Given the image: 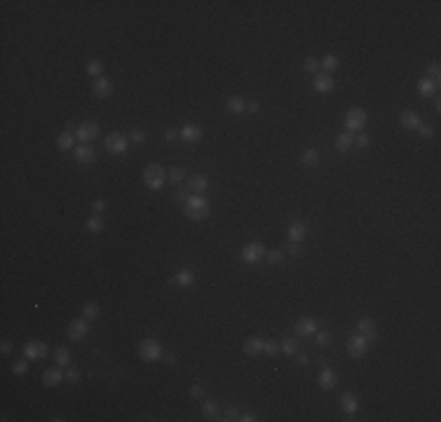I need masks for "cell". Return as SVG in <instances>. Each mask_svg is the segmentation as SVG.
Wrapping results in <instances>:
<instances>
[{"label": "cell", "mask_w": 441, "mask_h": 422, "mask_svg": "<svg viewBox=\"0 0 441 422\" xmlns=\"http://www.w3.org/2000/svg\"><path fill=\"white\" fill-rule=\"evenodd\" d=\"M246 110H249V113H261V106H258L256 101H251V103H246Z\"/></svg>", "instance_id": "6f0895ef"}, {"label": "cell", "mask_w": 441, "mask_h": 422, "mask_svg": "<svg viewBox=\"0 0 441 422\" xmlns=\"http://www.w3.org/2000/svg\"><path fill=\"white\" fill-rule=\"evenodd\" d=\"M26 371H29V359H21V361H14V363H12V373L24 375Z\"/></svg>", "instance_id": "60d3db41"}, {"label": "cell", "mask_w": 441, "mask_h": 422, "mask_svg": "<svg viewBox=\"0 0 441 422\" xmlns=\"http://www.w3.org/2000/svg\"><path fill=\"white\" fill-rule=\"evenodd\" d=\"M202 418L204 420H221V406L216 401H204L202 403Z\"/></svg>", "instance_id": "d4e9b609"}, {"label": "cell", "mask_w": 441, "mask_h": 422, "mask_svg": "<svg viewBox=\"0 0 441 422\" xmlns=\"http://www.w3.org/2000/svg\"><path fill=\"white\" fill-rule=\"evenodd\" d=\"M301 162L305 167H317L319 164V150L317 148H305L303 155H301Z\"/></svg>", "instance_id": "f1b7e54d"}, {"label": "cell", "mask_w": 441, "mask_h": 422, "mask_svg": "<svg viewBox=\"0 0 441 422\" xmlns=\"http://www.w3.org/2000/svg\"><path fill=\"white\" fill-rule=\"evenodd\" d=\"M296 363H298V366H307V363H310L307 354H298V357H296Z\"/></svg>", "instance_id": "9f6ffc18"}, {"label": "cell", "mask_w": 441, "mask_h": 422, "mask_svg": "<svg viewBox=\"0 0 441 422\" xmlns=\"http://www.w3.org/2000/svg\"><path fill=\"white\" fill-rule=\"evenodd\" d=\"M279 350H282L284 354L296 357V354H298V343H296V338H284V340L279 343Z\"/></svg>", "instance_id": "e575fe53"}, {"label": "cell", "mask_w": 441, "mask_h": 422, "mask_svg": "<svg viewBox=\"0 0 441 422\" xmlns=\"http://www.w3.org/2000/svg\"><path fill=\"white\" fill-rule=\"evenodd\" d=\"M80 378H82L80 368H75V366H68V371H66V380H68L70 385H78V383H80Z\"/></svg>", "instance_id": "f35d334b"}, {"label": "cell", "mask_w": 441, "mask_h": 422, "mask_svg": "<svg viewBox=\"0 0 441 422\" xmlns=\"http://www.w3.org/2000/svg\"><path fill=\"white\" fill-rule=\"evenodd\" d=\"M82 314H85V319H94V317H99V305L87 303L85 305V310H82Z\"/></svg>", "instance_id": "b9f144b4"}, {"label": "cell", "mask_w": 441, "mask_h": 422, "mask_svg": "<svg viewBox=\"0 0 441 422\" xmlns=\"http://www.w3.org/2000/svg\"><path fill=\"white\" fill-rule=\"evenodd\" d=\"M340 408H343L347 415H354V413H357V408H359V399H357V394L345 392L343 396H340Z\"/></svg>", "instance_id": "44dd1931"}, {"label": "cell", "mask_w": 441, "mask_h": 422, "mask_svg": "<svg viewBox=\"0 0 441 422\" xmlns=\"http://www.w3.org/2000/svg\"><path fill=\"white\" fill-rule=\"evenodd\" d=\"M258 420V415H256V413H239V422H256Z\"/></svg>", "instance_id": "db71d44e"}, {"label": "cell", "mask_w": 441, "mask_h": 422, "mask_svg": "<svg viewBox=\"0 0 441 422\" xmlns=\"http://www.w3.org/2000/svg\"><path fill=\"white\" fill-rule=\"evenodd\" d=\"M239 258L244 260L246 265H256V263H261L265 258V246L261 242H249V244L239 251Z\"/></svg>", "instance_id": "277c9868"}, {"label": "cell", "mask_w": 441, "mask_h": 422, "mask_svg": "<svg viewBox=\"0 0 441 422\" xmlns=\"http://www.w3.org/2000/svg\"><path fill=\"white\" fill-rule=\"evenodd\" d=\"M352 143L359 148H366V146H371V136H369V134H357V136H352Z\"/></svg>", "instance_id": "f6af8a7d"}, {"label": "cell", "mask_w": 441, "mask_h": 422, "mask_svg": "<svg viewBox=\"0 0 441 422\" xmlns=\"http://www.w3.org/2000/svg\"><path fill=\"white\" fill-rule=\"evenodd\" d=\"M73 153H75V155H73V157H75V162H80V164H92V162L97 160V153H94V148L89 146V143L78 146Z\"/></svg>", "instance_id": "e0dca14e"}, {"label": "cell", "mask_w": 441, "mask_h": 422, "mask_svg": "<svg viewBox=\"0 0 441 422\" xmlns=\"http://www.w3.org/2000/svg\"><path fill=\"white\" fill-rule=\"evenodd\" d=\"M437 87H439L437 82H432L430 78H422L420 82H418V94H420V97H434V94H437Z\"/></svg>", "instance_id": "4dcf8cb0"}, {"label": "cell", "mask_w": 441, "mask_h": 422, "mask_svg": "<svg viewBox=\"0 0 441 422\" xmlns=\"http://www.w3.org/2000/svg\"><path fill=\"white\" fill-rule=\"evenodd\" d=\"M176 199H181V202H186L188 199V195L183 193V190H176Z\"/></svg>", "instance_id": "91938a15"}, {"label": "cell", "mask_w": 441, "mask_h": 422, "mask_svg": "<svg viewBox=\"0 0 441 422\" xmlns=\"http://www.w3.org/2000/svg\"><path fill=\"white\" fill-rule=\"evenodd\" d=\"M85 73L89 78H103V61L101 59H89L85 66Z\"/></svg>", "instance_id": "83f0119b"}, {"label": "cell", "mask_w": 441, "mask_h": 422, "mask_svg": "<svg viewBox=\"0 0 441 422\" xmlns=\"http://www.w3.org/2000/svg\"><path fill=\"white\" fill-rule=\"evenodd\" d=\"M92 92H94V97H99V98H110L113 97V80L97 78L94 85H92Z\"/></svg>", "instance_id": "9a60e30c"}, {"label": "cell", "mask_w": 441, "mask_h": 422, "mask_svg": "<svg viewBox=\"0 0 441 422\" xmlns=\"http://www.w3.org/2000/svg\"><path fill=\"white\" fill-rule=\"evenodd\" d=\"M73 143H75V136H73V131H61L59 136H57V148L59 150H73Z\"/></svg>", "instance_id": "f546056e"}, {"label": "cell", "mask_w": 441, "mask_h": 422, "mask_svg": "<svg viewBox=\"0 0 441 422\" xmlns=\"http://www.w3.org/2000/svg\"><path fill=\"white\" fill-rule=\"evenodd\" d=\"M106 202H103V199H94V202H92V211H97V214H101V211H106Z\"/></svg>", "instance_id": "f5cc1de1"}, {"label": "cell", "mask_w": 441, "mask_h": 422, "mask_svg": "<svg viewBox=\"0 0 441 422\" xmlns=\"http://www.w3.org/2000/svg\"><path fill=\"white\" fill-rule=\"evenodd\" d=\"M138 357H141V361L155 363L157 359H162V345L155 338H143L138 343Z\"/></svg>", "instance_id": "7a4b0ae2"}, {"label": "cell", "mask_w": 441, "mask_h": 422, "mask_svg": "<svg viewBox=\"0 0 441 422\" xmlns=\"http://www.w3.org/2000/svg\"><path fill=\"white\" fill-rule=\"evenodd\" d=\"M263 338H258V335H251V338H246L244 345H242V350H244V354H249V357H256V354H261L263 352Z\"/></svg>", "instance_id": "d6986e66"}, {"label": "cell", "mask_w": 441, "mask_h": 422, "mask_svg": "<svg viewBox=\"0 0 441 422\" xmlns=\"http://www.w3.org/2000/svg\"><path fill=\"white\" fill-rule=\"evenodd\" d=\"M303 68L307 70V73H314V75H317V68H319V59H317V57H305Z\"/></svg>", "instance_id": "74e56055"}, {"label": "cell", "mask_w": 441, "mask_h": 422, "mask_svg": "<svg viewBox=\"0 0 441 422\" xmlns=\"http://www.w3.org/2000/svg\"><path fill=\"white\" fill-rule=\"evenodd\" d=\"M129 141H132V143H143V141H146V131H143V129H132V131H129Z\"/></svg>", "instance_id": "ee69618b"}, {"label": "cell", "mask_w": 441, "mask_h": 422, "mask_svg": "<svg viewBox=\"0 0 441 422\" xmlns=\"http://www.w3.org/2000/svg\"><path fill=\"white\" fill-rule=\"evenodd\" d=\"M305 235H307V227H305L303 221L289 223V239H291V242H303Z\"/></svg>", "instance_id": "7402d4cb"}, {"label": "cell", "mask_w": 441, "mask_h": 422, "mask_svg": "<svg viewBox=\"0 0 441 422\" xmlns=\"http://www.w3.org/2000/svg\"><path fill=\"white\" fill-rule=\"evenodd\" d=\"M317 383H319L322 390H334L336 385H338V375H336L334 368H326V366H324L322 371H319V375H317Z\"/></svg>", "instance_id": "2e32d148"}, {"label": "cell", "mask_w": 441, "mask_h": 422, "mask_svg": "<svg viewBox=\"0 0 441 422\" xmlns=\"http://www.w3.org/2000/svg\"><path fill=\"white\" fill-rule=\"evenodd\" d=\"M399 122H402L404 129H418L422 125V122H420V115H418V113H413V110H402V115H399Z\"/></svg>", "instance_id": "ffe728a7"}, {"label": "cell", "mask_w": 441, "mask_h": 422, "mask_svg": "<svg viewBox=\"0 0 441 422\" xmlns=\"http://www.w3.org/2000/svg\"><path fill=\"white\" fill-rule=\"evenodd\" d=\"M312 85H314V92H319V94H329V92H334V87H336L331 73H317Z\"/></svg>", "instance_id": "5bb4252c"}, {"label": "cell", "mask_w": 441, "mask_h": 422, "mask_svg": "<svg viewBox=\"0 0 441 422\" xmlns=\"http://www.w3.org/2000/svg\"><path fill=\"white\" fill-rule=\"evenodd\" d=\"M54 361H57V366H70V350L57 347L54 350Z\"/></svg>", "instance_id": "d6a6232c"}, {"label": "cell", "mask_w": 441, "mask_h": 422, "mask_svg": "<svg viewBox=\"0 0 441 422\" xmlns=\"http://www.w3.org/2000/svg\"><path fill=\"white\" fill-rule=\"evenodd\" d=\"M314 340H317V345H329V340H331V333H326V331H319V333H314Z\"/></svg>", "instance_id": "c3c4849f"}, {"label": "cell", "mask_w": 441, "mask_h": 422, "mask_svg": "<svg viewBox=\"0 0 441 422\" xmlns=\"http://www.w3.org/2000/svg\"><path fill=\"white\" fill-rule=\"evenodd\" d=\"M202 136H204V129L202 127H197V125H183V129L178 131V138L183 141V143H200L202 141Z\"/></svg>", "instance_id": "8fae6325"}, {"label": "cell", "mask_w": 441, "mask_h": 422, "mask_svg": "<svg viewBox=\"0 0 441 422\" xmlns=\"http://www.w3.org/2000/svg\"><path fill=\"white\" fill-rule=\"evenodd\" d=\"M162 136H165L167 143H174V141L178 138V131H176V129H165V134H162Z\"/></svg>", "instance_id": "f907efd6"}, {"label": "cell", "mask_w": 441, "mask_h": 422, "mask_svg": "<svg viewBox=\"0 0 441 422\" xmlns=\"http://www.w3.org/2000/svg\"><path fill=\"white\" fill-rule=\"evenodd\" d=\"M263 352L270 354V357H274V354L279 352V343H277V340H265V343H263Z\"/></svg>", "instance_id": "7bdbcfd3"}, {"label": "cell", "mask_w": 441, "mask_h": 422, "mask_svg": "<svg viewBox=\"0 0 441 422\" xmlns=\"http://www.w3.org/2000/svg\"><path fill=\"white\" fill-rule=\"evenodd\" d=\"M127 143H129V138L125 136V134L113 131V134H108V138H106V150L113 153V155H122V153L127 150Z\"/></svg>", "instance_id": "ba28073f"}, {"label": "cell", "mask_w": 441, "mask_h": 422, "mask_svg": "<svg viewBox=\"0 0 441 422\" xmlns=\"http://www.w3.org/2000/svg\"><path fill=\"white\" fill-rule=\"evenodd\" d=\"M85 227H87V232H92V235H99V232L106 227V221H103V216H101V214H92V216L87 218Z\"/></svg>", "instance_id": "484cf974"}, {"label": "cell", "mask_w": 441, "mask_h": 422, "mask_svg": "<svg viewBox=\"0 0 441 422\" xmlns=\"http://www.w3.org/2000/svg\"><path fill=\"white\" fill-rule=\"evenodd\" d=\"M75 136H78L82 143H92V141L99 136V125L97 122H82V125H78V129H75Z\"/></svg>", "instance_id": "4fadbf2b"}, {"label": "cell", "mask_w": 441, "mask_h": 422, "mask_svg": "<svg viewBox=\"0 0 441 422\" xmlns=\"http://www.w3.org/2000/svg\"><path fill=\"white\" fill-rule=\"evenodd\" d=\"M183 176H186V169H181V167H174V169H169L167 171V178L171 181V183H181Z\"/></svg>", "instance_id": "8d00e7d4"}, {"label": "cell", "mask_w": 441, "mask_h": 422, "mask_svg": "<svg viewBox=\"0 0 441 422\" xmlns=\"http://www.w3.org/2000/svg\"><path fill=\"white\" fill-rule=\"evenodd\" d=\"M61 380H66V375L61 373V368H47L42 373V385L45 387H59Z\"/></svg>", "instance_id": "ac0fdd59"}, {"label": "cell", "mask_w": 441, "mask_h": 422, "mask_svg": "<svg viewBox=\"0 0 441 422\" xmlns=\"http://www.w3.org/2000/svg\"><path fill=\"white\" fill-rule=\"evenodd\" d=\"M294 326H296V333L301 335V338H310V335H314L317 328H319V324L314 322L312 317H298Z\"/></svg>", "instance_id": "7c38bea8"}, {"label": "cell", "mask_w": 441, "mask_h": 422, "mask_svg": "<svg viewBox=\"0 0 441 422\" xmlns=\"http://www.w3.org/2000/svg\"><path fill=\"white\" fill-rule=\"evenodd\" d=\"M143 183H146L150 190H160V188L165 186V169L160 167V164H148L143 169Z\"/></svg>", "instance_id": "3957f363"}, {"label": "cell", "mask_w": 441, "mask_h": 422, "mask_svg": "<svg viewBox=\"0 0 441 422\" xmlns=\"http://www.w3.org/2000/svg\"><path fill=\"white\" fill-rule=\"evenodd\" d=\"M350 148H352V134H350V131L336 136V150H338V153H347Z\"/></svg>", "instance_id": "1f68e13d"}, {"label": "cell", "mask_w": 441, "mask_h": 422, "mask_svg": "<svg viewBox=\"0 0 441 422\" xmlns=\"http://www.w3.org/2000/svg\"><path fill=\"white\" fill-rule=\"evenodd\" d=\"M183 204H186V216L190 221H204L209 216V211H211L209 199L204 195H188V199Z\"/></svg>", "instance_id": "6da1fadb"}, {"label": "cell", "mask_w": 441, "mask_h": 422, "mask_svg": "<svg viewBox=\"0 0 441 422\" xmlns=\"http://www.w3.org/2000/svg\"><path fill=\"white\" fill-rule=\"evenodd\" d=\"M418 129H420V136L422 138H432V136H434V127H432V125H420Z\"/></svg>", "instance_id": "681fc988"}, {"label": "cell", "mask_w": 441, "mask_h": 422, "mask_svg": "<svg viewBox=\"0 0 441 422\" xmlns=\"http://www.w3.org/2000/svg\"><path fill=\"white\" fill-rule=\"evenodd\" d=\"M364 125H366V110L364 108H350L347 110V115H345V127H347L350 134H352V131H359Z\"/></svg>", "instance_id": "8992f818"}, {"label": "cell", "mask_w": 441, "mask_h": 422, "mask_svg": "<svg viewBox=\"0 0 441 422\" xmlns=\"http://www.w3.org/2000/svg\"><path fill=\"white\" fill-rule=\"evenodd\" d=\"M265 258H268V263H270V265H282V260H284V251H282V249H270V251H265Z\"/></svg>", "instance_id": "d590c367"}, {"label": "cell", "mask_w": 441, "mask_h": 422, "mask_svg": "<svg viewBox=\"0 0 441 422\" xmlns=\"http://www.w3.org/2000/svg\"><path fill=\"white\" fill-rule=\"evenodd\" d=\"M165 361H167L169 366H174V363H176V359H174V354H165Z\"/></svg>", "instance_id": "680465c9"}, {"label": "cell", "mask_w": 441, "mask_h": 422, "mask_svg": "<svg viewBox=\"0 0 441 422\" xmlns=\"http://www.w3.org/2000/svg\"><path fill=\"white\" fill-rule=\"evenodd\" d=\"M286 249H289V254H291V256H298V254H301V242H291Z\"/></svg>", "instance_id": "11a10c76"}, {"label": "cell", "mask_w": 441, "mask_h": 422, "mask_svg": "<svg viewBox=\"0 0 441 422\" xmlns=\"http://www.w3.org/2000/svg\"><path fill=\"white\" fill-rule=\"evenodd\" d=\"M89 333V322L85 319H73L68 326H66V335H68V340H82L85 335Z\"/></svg>", "instance_id": "9c48e42d"}, {"label": "cell", "mask_w": 441, "mask_h": 422, "mask_svg": "<svg viewBox=\"0 0 441 422\" xmlns=\"http://www.w3.org/2000/svg\"><path fill=\"white\" fill-rule=\"evenodd\" d=\"M425 78H430L432 82H437V85H439V78H441V68H439V64H432L430 68H427V73H425Z\"/></svg>", "instance_id": "ab89813d"}, {"label": "cell", "mask_w": 441, "mask_h": 422, "mask_svg": "<svg viewBox=\"0 0 441 422\" xmlns=\"http://www.w3.org/2000/svg\"><path fill=\"white\" fill-rule=\"evenodd\" d=\"M366 350H369V340H366L364 335L354 333L347 338V354H350L352 359H362L364 354H366Z\"/></svg>", "instance_id": "5b68a950"}, {"label": "cell", "mask_w": 441, "mask_h": 422, "mask_svg": "<svg viewBox=\"0 0 441 422\" xmlns=\"http://www.w3.org/2000/svg\"><path fill=\"white\" fill-rule=\"evenodd\" d=\"M357 333L364 335L369 343H375V340H378V326H375V322H373V319L364 317V319H359V322H357Z\"/></svg>", "instance_id": "30bf717a"}, {"label": "cell", "mask_w": 441, "mask_h": 422, "mask_svg": "<svg viewBox=\"0 0 441 422\" xmlns=\"http://www.w3.org/2000/svg\"><path fill=\"white\" fill-rule=\"evenodd\" d=\"M226 108H228V113H233V115H242L246 110V101L242 97H230L226 103Z\"/></svg>", "instance_id": "4316f807"}, {"label": "cell", "mask_w": 441, "mask_h": 422, "mask_svg": "<svg viewBox=\"0 0 441 422\" xmlns=\"http://www.w3.org/2000/svg\"><path fill=\"white\" fill-rule=\"evenodd\" d=\"M190 193H195V195H202L206 188H209V178L204 176V174H195V176L190 178Z\"/></svg>", "instance_id": "cb8c5ba5"}, {"label": "cell", "mask_w": 441, "mask_h": 422, "mask_svg": "<svg viewBox=\"0 0 441 422\" xmlns=\"http://www.w3.org/2000/svg\"><path fill=\"white\" fill-rule=\"evenodd\" d=\"M24 354H26L29 361H38V359L49 357V347H47V343H42V340H31V343H26V347H24Z\"/></svg>", "instance_id": "52a82bcc"}, {"label": "cell", "mask_w": 441, "mask_h": 422, "mask_svg": "<svg viewBox=\"0 0 441 422\" xmlns=\"http://www.w3.org/2000/svg\"><path fill=\"white\" fill-rule=\"evenodd\" d=\"M12 347H14V345H12L10 338H2V343H0V352H2V354H10Z\"/></svg>", "instance_id": "816d5d0a"}, {"label": "cell", "mask_w": 441, "mask_h": 422, "mask_svg": "<svg viewBox=\"0 0 441 422\" xmlns=\"http://www.w3.org/2000/svg\"><path fill=\"white\" fill-rule=\"evenodd\" d=\"M319 66H322L326 73H331V70H336L338 66H340V59L336 57V54H326L322 61H319Z\"/></svg>", "instance_id": "836d02e7"}, {"label": "cell", "mask_w": 441, "mask_h": 422, "mask_svg": "<svg viewBox=\"0 0 441 422\" xmlns=\"http://www.w3.org/2000/svg\"><path fill=\"white\" fill-rule=\"evenodd\" d=\"M190 396H193V399H204V387L200 383L193 385V387H190Z\"/></svg>", "instance_id": "7dc6e473"}, {"label": "cell", "mask_w": 441, "mask_h": 422, "mask_svg": "<svg viewBox=\"0 0 441 422\" xmlns=\"http://www.w3.org/2000/svg\"><path fill=\"white\" fill-rule=\"evenodd\" d=\"M223 420L226 422H239V411H237V408H228V411L223 413Z\"/></svg>", "instance_id": "bcb514c9"}, {"label": "cell", "mask_w": 441, "mask_h": 422, "mask_svg": "<svg viewBox=\"0 0 441 422\" xmlns=\"http://www.w3.org/2000/svg\"><path fill=\"white\" fill-rule=\"evenodd\" d=\"M171 282H174L176 286H181V289H190V286L195 284V275H193L190 270H186V267H183V270H178L176 275H174V279H171Z\"/></svg>", "instance_id": "603a6c76"}]
</instances>
